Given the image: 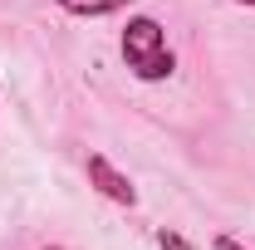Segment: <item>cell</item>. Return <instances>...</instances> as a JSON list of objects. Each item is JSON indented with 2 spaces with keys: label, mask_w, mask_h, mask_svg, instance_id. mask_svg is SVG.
<instances>
[{
  "label": "cell",
  "mask_w": 255,
  "mask_h": 250,
  "mask_svg": "<svg viewBox=\"0 0 255 250\" xmlns=\"http://www.w3.org/2000/svg\"><path fill=\"white\" fill-rule=\"evenodd\" d=\"M123 64L142 79V84H162V79H172V44H167V30H162L152 15H132L123 30Z\"/></svg>",
  "instance_id": "1"
},
{
  "label": "cell",
  "mask_w": 255,
  "mask_h": 250,
  "mask_svg": "<svg viewBox=\"0 0 255 250\" xmlns=\"http://www.w3.org/2000/svg\"><path fill=\"white\" fill-rule=\"evenodd\" d=\"M84 172H89V182H94V187L103 191L108 201H118V206H137V191H132V182H128V177H123V172H118V167H113L103 152L89 157V162H84Z\"/></svg>",
  "instance_id": "2"
},
{
  "label": "cell",
  "mask_w": 255,
  "mask_h": 250,
  "mask_svg": "<svg viewBox=\"0 0 255 250\" xmlns=\"http://www.w3.org/2000/svg\"><path fill=\"white\" fill-rule=\"evenodd\" d=\"M69 15H113V10H123L128 0H59Z\"/></svg>",
  "instance_id": "3"
},
{
  "label": "cell",
  "mask_w": 255,
  "mask_h": 250,
  "mask_svg": "<svg viewBox=\"0 0 255 250\" xmlns=\"http://www.w3.org/2000/svg\"><path fill=\"white\" fill-rule=\"evenodd\" d=\"M157 246H162V250H191V246H187V236H177V231H167V226L157 231Z\"/></svg>",
  "instance_id": "4"
},
{
  "label": "cell",
  "mask_w": 255,
  "mask_h": 250,
  "mask_svg": "<svg viewBox=\"0 0 255 250\" xmlns=\"http://www.w3.org/2000/svg\"><path fill=\"white\" fill-rule=\"evenodd\" d=\"M216 250H246V246H241L236 236H216Z\"/></svg>",
  "instance_id": "5"
},
{
  "label": "cell",
  "mask_w": 255,
  "mask_h": 250,
  "mask_svg": "<svg viewBox=\"0 0 255 250\" xmlns=\"http://www.w3.org/2000/svg\"><path fill=\"white\" fill-rule=\"evenodd\" d=\"M236 5H255V0H236Z\"/></svg>",
  "instance_id": "6"
},
{
  "label": "cell",
  "mask_w": 255,
  "mask_h": 250,
  "mask_svg": "<svg viewBox=\"0 0 255 250\" xmlns=\"http://www.w3.org/2000/svg\"><path fill=\"white\" fill-rule=\"evenodd\" d=\"M39 250H59V246H39Z\"/></svg>",
  "instance_id": "7"
}]
</instances>
